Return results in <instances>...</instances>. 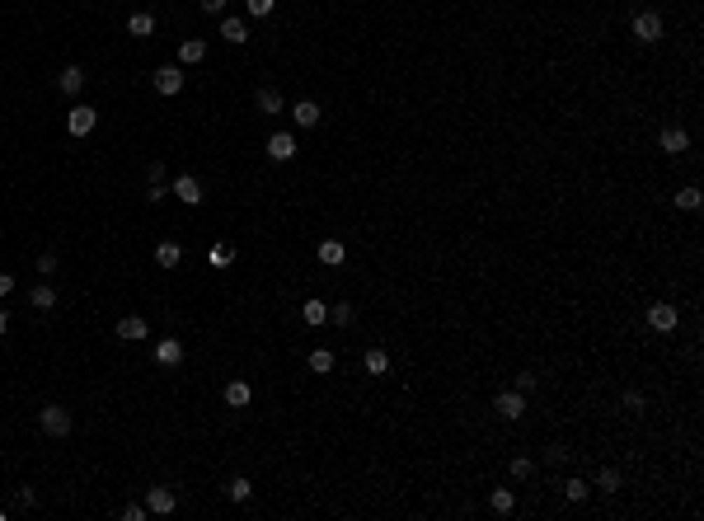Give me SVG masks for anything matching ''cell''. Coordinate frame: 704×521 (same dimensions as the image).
<instances>
[{"mask_svg":"<svg viewBox=\"0 0 704 521\" xmlns=\"http://www.w3.org/2000/svg\"><path fill=\"white\" fill-rule=\"evenodd\" d=\"M657 146H662L667 155H681V151H690V132H681V127H662Z\"/></svg>","mask_w":704,"mask_h":521,"instance_id":"7c38bea8","label":"cell"},{"mask_svg":"<svg viewBox=\"0 0 704 521\" xmlns=\"http://www.w3.org/2000/svg\"><path fill=\"white\" fill-rule=\"evenodd\" d=\"M596 489H601V493H620V470H610V465H606V470H596Z\"/></svg>","mask_w":704,"mask_h":521,"instance_id":"f546056e","label":"cell"},{"mask_svg":"<svg viewBox=\"0 0 704 521\" xmlns=\"http://www.w3.org/2000/svg\"><path fill=\"white\" fill-rule=\"evenodd\" d=\"M296 151H301V146H296L291 132H272V137H268V160H277V165L296 160Z\"/></svg>","mask_w":704,"mask_h":521,"instance_id":"277c9868","label":"cell"},{"mask_svg":"<svg viewBox=\"0 0 704 521\" xmlns=\"http://www.w3.org/2000/svg\"><path fill=\"white\" fill-rule=\"evenodd\" d=\"M343 258H347V249L338 239H324V244H319V263H324V268H343Z\"/></svg>","mask_w":704,"mask_h":521,"instance_id":"44dd1931","label":"cell"},{"mask_svg":"<svg viewBox=\"0 0 704 521\" xmlns=\"http://www.w3.org/2000/svg\"><path fill=\"white\" fill-rule=\"evenodd\" d=\"M512 390H521V395H531V390H535V376H531V371H521V376H516V385H512Z\"/></svg>","mask_w":704,"mask_h":521,"instance_id":"74e56055","label":"cell"},{"mask_svg":"<svg viewBox=\"0 0 704 521\" xmlns=\"http://www.w3.org/2000/svg\"><path fill=\"white\" fill-rule=\"evenodd\" d=\"M291 118H296V127H315L319 118H324V109H319L315 99H301L296 109H291Z\"/></svg>","mask_w":704,"mask_h":521,"instance_id":"d6986e66","label":"cell"},{"mask_svg":"<svg viewBox=\"0 0 704 521\" xmlns=\"http://www.w3.org/2000/svg\"><path fill=\"white\" fill-rule=\"evenodd\" d=\"M170 193H174L184 207H198V202H202V183H198L193 174H179V179L170 183Z\"/></svg>","mask_w":704,"mask_h":521,"instance_id":"8992f818","label":"cell"},{"mask_svg":"<svg viewBox=\"0 0 704 521\" xmlns=\"http://www.w3.org/2000/svg\"><path fill=\"white\" fill-rule=\"evenodd\" d=\"M5 329H10V315H5V310H0V338H5Z\"/></svg>","mask_w":704,"mask_h":521,"instance_id":"7bdbcfd3","label":"cell"},{"mask_svg":"<svg viewBox=\"0 0 704 521\" xmlns=\"http://www.w3.org/2000/svg\"><path fill=\"white\" fill-rule=\"evenodd\" d=\"M198 5H202V15H226V0H198Z\"/></svg>","mask_w":704,"mask_h":521,"instance_id":"f35d334b","label":"cell"},{"mask_svg":"<svg viewBox=\"0 0 704 521\" xmlns=\"http://www.w3.org/2000/svg\"><path fill=\"white\" fill-rule=\"evenodd\" d=\"M19 507H38V493H33V489H19Z\"/></svg>","mask_w":704,"mask_h":521,"instance_id":"60d3db41","label":"cell"},{"mask_svg":"<svg viewBox=\"0 0 704 521\" xmlns=\"http://www.w3.org/2000/svg\"><path fill=\"white\" fill-rule=\"evenodd\" d=\"M202 57H207V43H202V38H184V43H179V66H198Z\"/></svg>","mask_w":704,"mask_h":521,"instance_id":"2e32d148","label":"cell"},{"mask_svg":"<svg viewBox=\"0 0 704 521\" xmlns=\"http://www.w3.org/2000/svg\"><path fill=\"white\" fill-rule=\"evenodd\" d=\"M226 493H230V503H249V498H254V484L244 479V474H235L230 484H226Z\"/></svg>","mask_w":704,"mask_h":521,"instance_id":"d4e9b609","label":"cell"},{"mask_svg":"<svg viewBox=\"0 0 704 521\" xmlns=\"http://www.w3.org/2000/svg\"><path fill=\"white\" fill-rule=\"evenodd\" d=\"M156 362L160 366H179L184 362V343H179V338H160L156 343Z\"/></svg>","mask_w":704,"mask_h":521,"instance_id":"4fadbf2b","label":"cell"},{"mask_svg":"<svg viewBox=\"0 0 704 521\" xmlns=\"http://www.w3.org/2000/svg\"><path fill=\"white\" fill-rule=\"evenodd\" d=\"M634 38H639V43H657V38H662V15L639 10V15H634Z\"/></svg>","mask_w":704,"mask_h":521,"instance_id":"5b68a950","label":"cell"},{"mask_svg":"<svg viewBox=\"0 0 704 521\" xmlns=\"http://www.w3.org/2000/svg\"><path fill=\"white\" fill-rule=\"evenodd\" d=\"M165 193H170V174H165V165L156 160V165L146 169V197H151V202H160Z\"/></svg>","mask_w":704,"mask_h":521,"instance_id":"30bf717a","label":"cell"},{"mask_svg":"<svg viewBox=\"0 0 704 521\" xmlns=\"http://www.w3.org/2000/svg\"><path fill=\"white\" fill-rule=\"evenodd\" d=\"M151 85H156L160 95H179V90H184V66H160L156 76H151Z\"/></svg>","mask_w":704,"mask_h":521,"instance_id":"ba28073f","label":"cell"},{"mask_svg":"<svg viewBox=\"0 0 704 521\" xmlns=\"http://www.w3.org/2000/svg\"><path fill=\"white\" fill-rule=\"evenodd\" d=\"M29 300H33V310H52V305H57V291H52V286H33V291H29Z\"/></svg>","mask_w":704,"mask_h":521,"instance_id":"83f0119b","label":"cell"},{"mask_svg":"<svg viewBox=\"0 0 704 521\" xmlns=\"http://www.w3.org/2000/svg\"><path fill=\"white\" fill-rule=\"evenodd\" d=\"M57 90H62V95H71V99H76L80 90H85V71H80V66H66L62 76H57Z\"/></svg>","mask_w":704,"mask_h":521,"instance_id":"9a60e30c","label":"cell"},{"mask_svg":"<svg viewBox=\"0 0 704 521\" xmlns=\"http://www.w3.org/2000/svg\"><path fill=\"white\" fill-rule=\"evenodd\" d=\"M254 104H258V113H263V118H268V113H282V95L272 90V85H263V90L254 95Z\"/></svg>","mask_w":704,"mask_h":521,"instance_id":"603a6c76","label":"cell"},{"mask_svg":"<svg viewBox=\"0 0 704 521\" xmlns=\"http://www.w3.org/2000/svg\"><path fill=\"white\" fill-rule=\"evenodd\" d=\"M94 123H99V109H85V104H76V109L66 113V132H71V137H90Z\"/></svg>","mask_w":704,"mask_h":521,"instance_id":"7a4b0ae2","label":"cell"},{"mask_svg":"<svg viewBox=\"0 0 704 521\" xmlns=\"http://www.w3.org/2000/svg\"><path fill=\"white\" fill-rule=\"evenodd\" d=\"M704 193L700 188H676V211H700Z\"/></svg>","mask_w":704,"mask_h":521,"instance_id":"484cf974","label":"cell"},{"mask_svg":"<svg viewBox=\"0 0 704 521\" xmlns=\"http://www.w3.org/2000/svg\"><path fill=\"white\" fill-rule=\"evenodd\" d=\"M648 324H653L657 333H672L676 329V305L672 300H657L653 310H648Z\"/></svg>","mask_w":704,"mask_h":521,"instance_id":"8fae6325","label":"cell"},{"mask_svg":"<svg viewBox=\"0 0 704 521\" xmlns=\"http://www.w3.org/2000/svg\"><path fill=\"white\" fill-rule=\"evenodd\" d=\"M57 268H62V258H57V253H43V258H38V272H43V277H52Z\"/></svg>","mask_w":704,"mask_h":521,"instance_id":"e575fe53","label":"cell"},{"mask_svg":"<svg viewBox=\"0 0 704 521\" xmlns=\"http://www.w3.org/2000/svg\"><path fill=\"white\" fill-rule=\"evenodd\" d=\"M587 493H592V484H582V479H568V484H563V498H568V503H587Z\"/></svg>","mask_w":704,"mask_h":521,"instance_id":"4dcf8cb0","label":"cell"},{"mask_svg":"<svg viewBox=\"0 0 704 521\" xmlns=\"http://www.w3.org/2000/svg\"><path fill=\"white\" fill-rule=\"evenodd\" d=\"M272 5H277V0H244V10H249L254 19H268V15H272Z\"/></svg>","mask_w":704,"mask_h":521,"instance_id":"836d02e7","label":"cell"},{"mask_svg":"<svg viewBox=\"0 0 704 521\" xmlns=\"http://www.w3.org/2000/svg\"><path fill=\"white\" fill-rule=\"evenodd\" d=\"M329 319H333V324H352V319H357V310H352L347 300H338V305L329 310Z\"/></svg>","mask_w":704,"mask_h":521,"instance_id":"d6a6232c","label":"cell"},{"mask_svg":"<svg viewBox=\"0 0 704 521\" xmlns=\"http://www.w3.org/2000/svg\"><path fill=\"white\" fill-rule=\"evenodd\" d=\"M113 333H118L123 343H141V338H151V324H146V319H141V315H123V319H118V329H113Z\"/></svg>","mask_w":704,"mask_h":521,"instance_id":"52a82bcc","label":"cell"},{"mask_svg":"<svg viewBox=\"0 0 704 521\" xmlns=\"http://www.w3.org/2000/svg\"><path fill=\"white\" fill-rule=\"evenodd\" d=\"M361 366H366V376H385V371H390V352H385V347H366Z\"/></svg>","mask_w":704,"mask_h":521,"instance_id":"e0dca14e","label":"cell"},{"mask_svg":"<svg viewBox=\"0 0 704 521\" xmlns=\"http://www.w3.org/2000/svg\"><path fill=\"white\" fill-rule=\"evenodd\" d=\"M249 399H254L249 380H226V404H230V409H244Z\"/></svg>","mask_w":704,"mask_h":521,"instance_id":"ac0fdd59","label":"cell"},{"mask_svg":"<svg viewBox=\"0 0 704 521\" xmlns=\"http://www.w3.org/2000/svg\"><path fill=\"white\" fill-rule=\"evenodd\" d=\"M221 38H226V43H249V24L235 19V15H221Z\"/></svg>","mask_w":704,"mask_h":521,"instance_id":"5bb4252c","label":"cell"},{"mask_svg":"<svg viewBox=\"0 0 704 521\" xmlns=\"http://www.w3.org/2000/svg\"><path fill=\"white\" fill-rule=\"evenodd\" d=\"M310 371L315 376H329V371H333V352H329V347H315L310 352Z\"/></svg>","mask_w":704,"mask_h":521,"instance_id":"f1b7e54d","label":"cell"},{"mask_svg":"<svg viewBox=\"0 0 704 521\" xmlns=\"http://www.w3.org/2000/svg\"><path fill=\"white\" fill-rule=\"evenodd\" d=\"M301 319H305L310 329H319V324H329V305L324 300H305V305H301Z\"/></svg>","mask_w":704,"mask_h":521,"instance_id":"7402d4cb","label":"cell"},{"mask_svg":"<svg viewBox=\"0 0 704 521\" xmlns=\"http://www.w3.org/2000/svg\"><path fill=\"white\" fill-rule=\"evenodd\" d=\"M127 33H132V38H151V33H156V15H151V10H137V15L127 19Z\"/></svg>","mask_w":704,"mask_h":521,"instance_id":"ffe728a7","label":"cell"},{"mask_svg":"<svg viewBox=\"0 0 704 521\" xmlns=\"http://www.w3.org/2000/svg\"><path fill=\"white\" fill-rule=\"evenodd\" d=\"M146 517H151V512H146L141 503H127V507H123V521H146Z\"/></svg>","mask_w":704,"mask_h":521,"instance_id":"8d00e7d4","label":"cell"},{"mask_svg":"<svg viewBox=\"0 0 704 521\" xmlns=\"http://www.w3.org/2000/svg\"><path fill=\"white\" fill-rule=\"evenodd\" d=\"M179 258H184V249H179L174 239H165V244H156V263H160V268H179Z\"/></svg>","mask_w":704,"mask_h":521,"instance_id":"cb8c5ba5","label":"cell"},{"mask_svg":"<svg viewBox=\"0 0 704 521\" xmlns=\"http://www.w3.org/2000/svg\"><path fill=\"white\" fill-rule=\"evenodd\" d=\"M15 291V272H0V296H10Z\"/></svg>","mask_w":704,"mask_h":521,"instance_id":"ab89813d","label":"cell"},{"mask_svg":"<svg viewBox=\"0 0 704 521\" xmlns=\"http://www.w3.org/2000/svg\"><path fill=\"white\" fill-rule=\"evenodd\" d=\"M38 427H43L47 437H66V432H71V409H62V404H43V409H38Z\"/></svg>","mask_w":704,"mask_h":521,"instance_id":"6da1fadb","label":"cell"},{"mask_svg":"<svg viewBox=\"0 0 704 521\" xmlns=\"http://www.w3.org/2000/svg\"><path fill=\"white\" fill-rule=\"evenodd\" d=\"M625 409H639L643 413V395H639V390H629V395H625Z\"/></svg>","mask_w":704,"mask_h":521,"instance_id":"b9f144b4","label":"cell"},{"mask_svg":"<svg viewBox=\"0 0 704 521\" xmlns=\"http://www.w3.org/2000/svg\"><path fill=\"white\" fill-rule=\"evenodd\" d=\"M174 507H179L174 489H151V493H146V512H151V517H170Z\"/></svg>","mask_w":704,"mask_h":521,"instance_id":"9c48e42d","label":"cell"},{"mask_svg":"<svg viewBox=\"0 0 704 521\" xmlns=\"http://www.w3.org/2000/svg\"><path fill=\"white\" fill-rule=\"evenodd\" d=\"M207 263H212V268H221V272H226V268H230V263H235V249H230V244H216V249H212V258H207Z\"/></svg>","mask_w":704,"mask_h":521,"instance_id":"1f68e13d","label":"cell"},{"mask_svg":"<svg viewBox=\"0 0 704 521\" xmlns=\"http://www.w3.org/2000/svg\"><path fill=\"white\" fill-rule=\"evenodd\" d=\"M531 470H535V460H531V456H516V460H512V474H516V479H526Z\"/></svg>","mask_w":704,"mask_h":521,"instance_id":"d590c367","label":"cell"},{"mask_svg":"<svg viewBox=\"0 0 704 521\" xmlns=\"http://www.w3.org/2000/svg\"><path fill=\"white\" fill-rule=\"evenodd\" d=\"M488 507H493V512H498V517H507V512H512V507H516L512 489H493V493H488Z\"/></svg>","mask_w":704,"mask_h":521,"instance_id":"4316f807","label":"cell"},{"mask_svg":"<svg viewBox=\"0 0 704 521\" xmlns=\"http://www.w3.org/2000/svg\"><path fill=\"white\" fill-rule=\"evenodd\" d=\"M493 413L507 418V423H516V418L526 413V395H521V390H502V395L493 399Z\"/></svg>","mask_w":704,"mask_h":521,"instance_id":"3957f363","label":"cell"}]
</instances>
